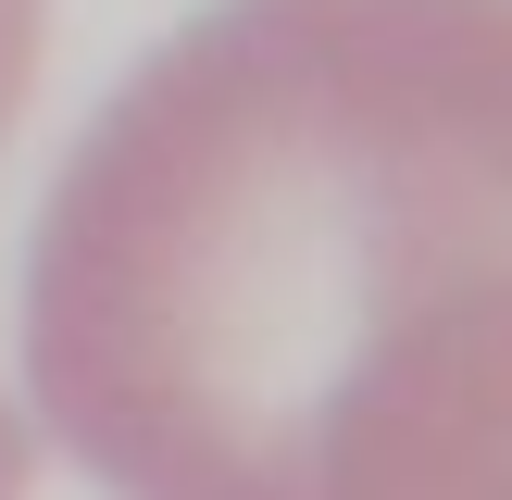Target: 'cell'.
<instances>
[{"instance_id": "1", "label": "cell", "mask_w": 512, "mask_h": 500, "mask_svg": "<svg viewBox=\"0 0 512 500\" xmlns=\"http://www.w3.org/2000/svg\"><path fill=\"white\" fill-rule=\"evenodd\" d=\"M25 388L113 500H512V0H213L38 200Z\"/></svg>"}, {"instance_id": "2", "label": "cell", "mask_w": 512, "mask_h": 500, "mask_svg": "<svg viewBox=\"0 0 512 500\" xmlns=\"http://www.w3.org/2000/svg\"><path fill=\"white\" fill-rule=\"evenodd\" d=\"M25 63H38V0H0V125L25 113ZM0 500H25V425L0 400Z\"/></svg>"}]
</instances>
